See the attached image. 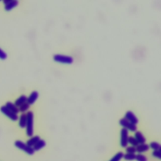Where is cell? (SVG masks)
<instances>
[{"instance_id": "1", "label": "cell", "mask_w": 161, "mask_h": 161, "mask_svg": "<svg viewBox=\"0 0 161 161\" xmlns=\"http://www.w3.org/2000/svg\"><path fill=\"white\" fill-rule=\"evenodd\" d=\"M26 115V135L28 137H32L34 135V113L31 111L28 112Z\"/></svg>"}, {"instance_id": "2", "label": "cell", "mask_w": 161, "mask_h": 161, "mask_svg": "<svg viewBox=\"0 0 161 161\" xmlns=\"http://www.w3.org/2000/svg\"><path fill=\"white\" fill-rule=\"evenodd\" d=\"M53 59L55 62L62 63V64H71L73 63L74 61V59L72 57L68 56V55H61V54L54 55Z\"/></svg>"}, {"instance_id": "3", "label": "cell", "mask_w": 161, "mask_h": 161, "mask_svg": "<svg viewBox=\"0 0 161 161\" xmlns=\"http://www.w3.org/2000/svg\"><path fill=\"white\" fill-rule=\"evenodd\" d=\"M15 146H16V147H17L18 149L21 150V151H24L27 154H29L30 155H34L35 153V151L33 147H29V146H27L26 143L20 140H16L15 142Z\"/></svg>"}, {"instance_id": "4", "label": "cell", "mask_w": 161, "mask_h": 161, "mask_svg": "<svg viewBox=\"0 0 161 161\" xmlns=\"http://www.w3.org/2000/svg\"><path fill=\"white\" fill-rule=\"evenodd\" d=\"M119 124L121 126H123L124 129H126V130H130L132 132H136L137 131V127L136 125H134V124L130 123V121L126 120L125 118L120 119L119 120Z\"/></svg>"}, {"instance_id": "5", "label": "cell", "mask_w": 161, "mask_h": 161, "mask_svg": "<svg viewBox=\"0 0 161 161\" xmlns=\"http://www.w3.org/2000/svg\"><path fill=\"white\" fill-rule=\"evenodd\" d=\"M128 138H129V132L128 130L123 128L120 132V145L123 148H126L128 146Z\"/></svg>"}, {"instance_id": "6", "label": "cell", "mask_w": 161, "mask_h": 161, "mask_svg": "<svg viewBox=\"0 0 161 161\" xmlns=\"http://www.w3.org/2000/svg\"><path fill=\"white\" fill-rule=\"evenodd\" d=\"M0 111L1 113H3L4 115H6L7 117H8L10 119H11L13 121H16L18 120V117L16 114L11 112L10 110H8L5 106H2L0 108Z\"/></svg>"}, {"instance_id": "7", "label": "cell", "mask_w": 161, "mask_h": 161, "mask_svg": "<svg viewBox=\"0 0 161 161\" xmlns=\"http://www.w3.org/2000/svg\"><path fill=\"white\" fill-rule=\"evenodd\" d=\"M125 118L130 123L136 125L138 123V119L137 118L135 115L131 111H128L125 115Z\"/></svg>"}, {"instance_id": "8", "label": "cell", "mask_w": 161, "mask_h": 161, "mask_svg": "<svg viewBox=\"0 0 161 161\" xmlns=\"http://www.w3.org/2000/svg\"><path fill=\"white\" fill-rule=\"evenodd\" d=\"M38 96H39L38 93L37 91H34L30 94L29 97L27 98V100H26L27 103L30 105L33 104L37 101V99L38 98Z\"/></svg>"}, {"instance_id": "9", "label": "cell", "mask_w": 161, "mask_h": 161, "mask_svg": "<svg viewBox=\"0 0 161 161\" xmlns=\"http://www.w3.org/2000/svg\"><path fill=\"white\" fill-rule=\"evenodd\" d=\"M136 140H137L138 143L139 144L145 143L146 142V138L144 137L142 133L140 131H136L135 133V137Z\"/></svg>"}, {"instance_id": "10", "label": "cell", "mask_w": 161, "mask_h": 161, "mask_svg": "<svg viewBox=\"0 0 161 161\" xmlns=\"http://www.w3.org/2000/svg\"><path fill=\"white\" fill-rule=\"evenodd\" d=\"M135 148H136V152H138L139 154L147 152L150 149L149 146L146 143L138 144V146H137Z\"/></svg>"}, {"instance_id": "11", "label": "cell", "mask_w": 161, "mask_h": 161, "mask_svg": "<svg viewBox=\"0 0 161 161\" xmlns=\"http://www.w3.org/2000/svg\"><path fill=\"white\" fill-rule=\"evenodd\" d=\"M46 146V141L42 139H40L35 143V145L33 147V149H34V151H38L43 147H45Z\"/></svg>"}, {"instance_id": "12", "label": "cell", "mask_w": 161, "mask_h": 161, "mask_svg": "<svg viewBox=\"0 0 161 161\" xmlns=\"http://www.w3.org/2000/svg\"><path fill=\"white\" fill-rule=\"evenodd\" d=\"M40 139V137L38 135H35L34 137H31L29 140H28V141L26 142V145L29 146V147H33L35 145V143Z\"/></svg>"}, {"instance_id": "13", "label": "cell", "mask_w": 161, "mask_h": 161, "mask_svg": "<svg viewBox=\"0 0 161 161\" xmlns=\"http://www.w3.org/2000/svg\"><path fill=\"white\" fill-rule=\"evenodd\" d=\"M18 4V1H16V0H11L10 2L8 4H5L4 9L6 11H10L12 10L15 7H16Z\"/></svg>"}, {"instance_id": "14", "label": "cell", "mask_w": 161, "mask_h": 161, "mask_svg": "<svg viewBox=\"0 0 161 161\" xmlns=\"http://www.w3.org/2000/svg\"><path fill=\"white\" fill-rule=\"evenodd\" d=\"M5 107H6L8 110H10L11 112H12L15 114H17L19 112V110L18 107H16L15 104L12 103V102H7L6 103V105H5Z\"/></svg>"}, {"instance_id": "15", "label": "cell", "mask_w": 161, "mask_h": 161, "mask_svg": "<svg viewBox=\"0 0 161 161\" xmlns=\"http://www.w3.org/2000/svg\"><path fill=\"white\" fill-rule=\"evenodd\" d=\"M26 115L25 113L21 114L19 119V126L21 129H24L26 125Z\"/></svg>"}, {"instance_id": "16", "label": "cell", "mask_w": 161, "mask_h": 161, "mask_svg": "<svg viewBox=\"0 0 161 161\" xmlns=\"http://www.w3.org/2000/svg\"><path fill=\"white\" fill-rule=\"evenodd\" d=\"M27 100V97L25 95H21L18 98L15 102V105L16 107H20L21 104L26 103Z\"/></svg>"}, {"instance_id": "17", "label": "cell", "mask_w": 161, "mask_h": 161, "mask_svg": "<svg viewBox=\"0 0 161 161\" xmlns=\"http://www.w3.org/2000/svg\"><path fill=\"white\" fill-rule=\"evenodd\" d=\"M124 154L122 152H119L117 154H116L109 161H120L122 159H123Z\"/></svg>"}, {"instance_id": "18", "label": "cell", "mask_w": 161, "mask_h": 161, "mask_svg": "<svg viewBox=\"0 0 161 161\" xmlns=\"http://www.w3.org/2000/svg\"><path fill=\"white\" fill-rule=\"evenodd\" d=\"M149 147H151L152 149L154 150V151H160V149H161L160 143L156 142H151V143H150V145H149Z\"/></svg>"}, {"instance_id": "19", "label": "cell", "mask_w": 161, "mask_h": 161, "mask_svg": "<svg viewBox=\"0 0 161 161\" xmlns=\"http://www.w3.org/2000/svg\"><path fill=\"white\" fill-rule=\"evenodd\" d=\"M128 143H129L133 147H136L137 146H138V144H139L136 140V138L132 136L129 137V138H128Z\"/></svg>"}, {"instance_id": "20", "label": "cell", "mask_w": 161, "mask_h": 161, "mask_svg": "<svg viewBox=\"0 0 161 161\" xmlns=\"http://www.w3.org/2000/svg\"><path fill=\"white\" fill-rule=\"evenodd\" d=\"M135 156L136 155L135 154H129L126 153L125 154H124V157L123 158L126 160H135Z\"/></svg>"}, {"instance_id": "21", "label": "cell", "mask_w": 161, "mask_h": 161, "mask_svg": "<svg viewBox=\"0 0 161 161\" xmlns=\"http://www.w3.org/2000/svg\"><path fill=\"white\" fill-rule=\"evenodd\" d=\"M19 107H20L19 109H18L19 112H21L22 113H24V112H26V111H27L29 109L30 104L28 103L27 102H26V103H24L23 104H21V106Z\"/></svg>"}, {"instance_id": "22", "label": "cell", "mask_w": 161, "mask_h": 161, "mask_svg": "<svg viewBox=\"0 0 161 161\" xmlns=\"http://www.w3.org/2000/svg\"><path fill=\"white\" fill-rule=\"evenodd\" d=\"M135 160L137 161H147V158L144 155L141 154H138L136 155Z\"/></svg>"}, {"instance_id": "23", "label": "cell", "mask_w": 161, "mask_h": 161, "mask_svg": "<svg viewBox=\"0 0 161 161\" xmlns=\"http://www.w3.org/2000/svg\"><path fill=\"white\" fill-rule=\"evenodd\" d=\"M126 152L129 154H135L136 152V148L133 146L126 147Z\"/></svg>"}, {"instance_id": "24", "label": "cell", "mask_w": 161, "mask_h": 161, "mask_svg": "<svg viewBox=\"0 0 161 161\" xmlns=\"http://www.w3.org/2000/svg\"><path fill=\"white\" fill-rule=\"evenodd\" d=\"M152 155L155 158H157L159 159H161L160 151H154L153 152H152Z\"/></svg>"}, {"instance_id": "25", "label": "cell", "mask_w": 161, "mask_h": 161, "mask_svg": "<svg viewBox=\"0 0 161 161\" xmlns=\"http://www.w3.org/2000/svg\"><path fill=\"white\" fill-rule=\"evenodd\" d=\"M7 57V54L5 53L1 49H0V59L4 60Z\"/></svg>"}]
</instances>
